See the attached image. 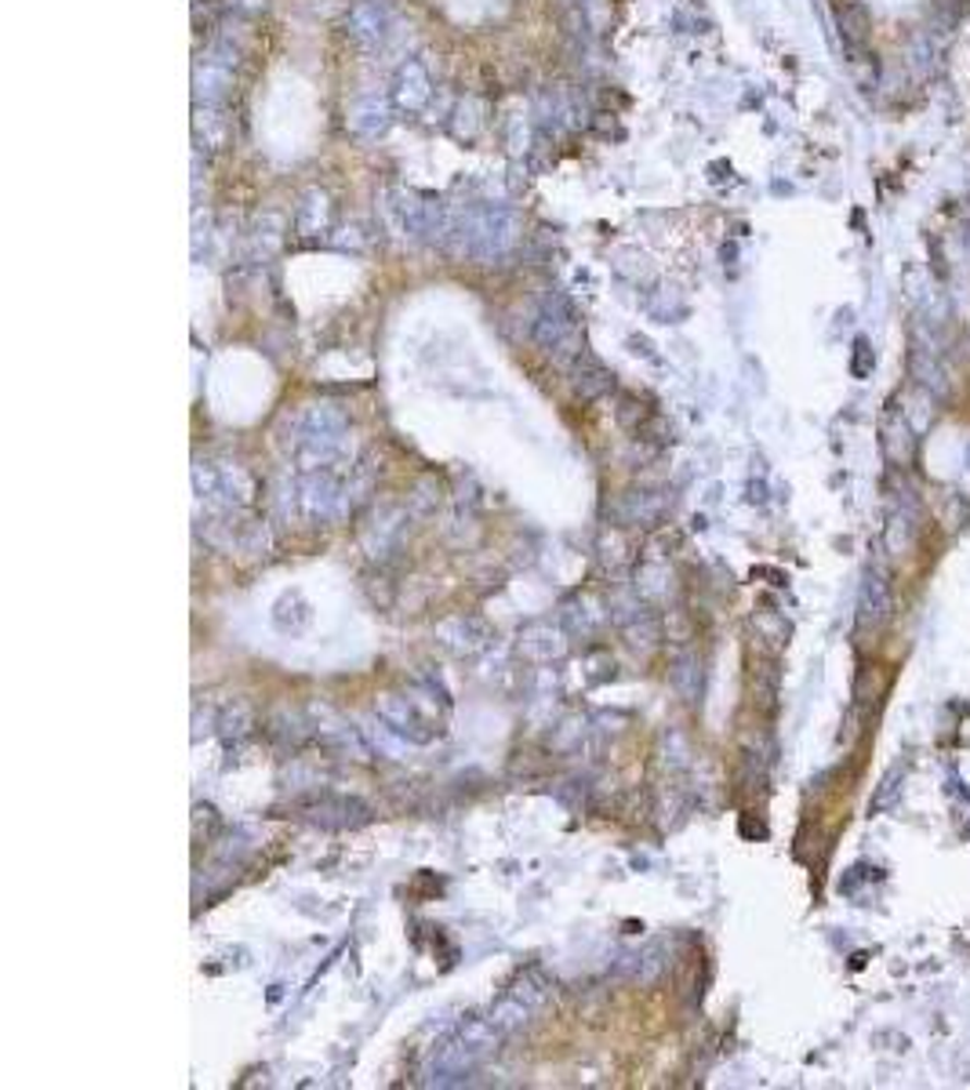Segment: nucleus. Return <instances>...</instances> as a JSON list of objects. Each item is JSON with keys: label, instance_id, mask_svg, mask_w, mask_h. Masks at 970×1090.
Here are the masks:
<instances>
[{"label": "nucleus", "instance_id": "14", "mask_svg": "<svg viewBox=\"0 0 970 1090\" xmlns=\"http://www.w3.org/2000/svg\"><path fill=\"white\" fill-rule=\"evenodd\" d=\"M392 124V98H381V95H364L349 106L345 113V131L360 142H371L378 135H386Z\"/></svg>", "mask_w": 970, "mask_h": 1090}, {"label": "nucleus", "instance_id": "13", "mask_svg": "<svg viewBox=\"0 0 970 1090\" xmlns=\"http://www.w3.org/2000/svg\"><path fill=\"white\" fill-rule=\"evenodd\" d=\"M302 814L310 818L313 825H324V828H356L371 818L367 803L349 800V796H316V800L302 803Z\"/></svg>", "mask_w": 970, "mask_h": 1090}, {"label": "nucleus", "instance_id": "2", "mask_svg": "<svg viewBox=\"0 0 970 1090\" xmlns=\"http://www.w3.org/2000/svg\"><path fill=\"white\" fill-rule=\"evenodd\" d=\"M520 240V215L509 204H469L454 211L451 222V244L458 255L476 262H495L509 255Z\"/></svg>", "mask_w": 970, "mask_h": 1090}, {"label": "nucleus", "instance_id": "16", "mask_svg": "<svg viewBox=\"0 0 970 1090\" xmlns=\"http://www.w3.org/2000/svg\"><path fill=\"white\" fill-rule=\"evenodd\" d=\"M538 124L549 131V135L571 131L582 124V106H578V98L567 92V87H549V92L538 98Z\"/></svg>", "mask_w": 970, "mask_h": 1090}, {"label": "nucleus", "instance_id": "26", "mask_svg": "<svg viewBox=\"0 0 970 1090\" xmlns=\"http://www.w3.org/2000/svg\"><path fill=\"white\" fill-rule=\"evenodd\" d=\"M528 138H531L528 120H523V117H512V120H509V153H512V157L528 153Z\"/></svg>", "mask_w": 970, "mask_h": 1090}, {"label": "nucleus", "instance_id": "1", "mask_svg": "<svg viewBox=\"0 0 970 1090\" xmlns=\"http://www.w3.org/2000/svg\"><path fill=\"white\" fill-rule=\"evenodd\" d=\"M288 455L299 473L345 469L349 422L335 408H305L288 422Z\"/></svg>", "mask_w": 970, "mask_h": 1090}, {"label": "nucleus", "instance_id": "15", "mask_svg": "<svg viewBox=\"0 0 970 1090\" xmlns=\"http://www.w3.org/2000/svg\"><path fill=\"white\" fill-rule=\"evenodd\" d=\"M909 371L916 386L931 392L934 400H948L953 382H948V371L942 364V356H937V346H926L923 338H916V346L909 349Z\"/></svg>", "mask_w": 970, "mask_h": 1090}, {"label": "nucleus", "instance_id": "22", "mask_svg": "<svg viewBox=\"0 0 970 1090\" xmlns=\"http://www.w3.org/2000/svg\"><path fill=\"white\" fill-rule=\"evenodd\" d=\"M480 131H484V106H480V98H462L458 102V113H454V135L458 138H476Z\"/></svg>", "mask_w": 970, "mask_h": 1090}, {"label": "nucleus", "instance_id": "8", "mask_svg": "<svg viewBox=\"0 0 970 1090\" xmlns=\"http://www.w3.org/2000/svg\"><path fill=\"white\" fill-rule=\"evenodd\" d=\"M545 1000H549V981H545L542 970H523V974L512 981V985L501 992V996L490 1003V1010H487V1021L495 1025V1029L501 1036H509V1032H517L523 1029L534 1014H538L545 1007Z\"/></svg>", "mask_w": 970, "mask_h": 1090}, {"label": "nucleus", "instance_id": "11", "mask_svg": "<svg viewBox=\"0 0 970 1090\" xmlns=\"http://www.w3.org/2000/svg\"><path fill=\"white\" fill-rule=\"evenodd\" d=\"M237 76L233 65L211 59V55H201L193 65V102L196 106H226L233 98Z\"/></svg>", "mask_w": 970, "mask_h": 1090}, {"label": "nucleus", "instance_id": "25", "mask_svg": "<svg viewBox=\"0 0 970 1090\" xmlns=\"http://www.w3.org/2000/svg\"><path fill=\"white\" fill-rule=\"evenodd\" d=\"M872 364H876V353H872L869 338H858V342H854V356H850V375H854V378H869L872 375Z\"/></svg>", "mask_w": 970, "mask_h": 1090}, {"label": "nucleus", "instance_id": "17", "mask_svg": "<svg viewBox=\"0 0 970 1090\" xmlns=\"http://www.w3.org/2000/svg\"><path fill=\"white\" fill-rule=\"evenodd\" d=\"M331 211H335L331 196H327L320 185H313V190H305L299 196V204H294V229H299L302 237H320L331 229Z\"/></svg>", "mask_w": 970, "mask_h": 1090}, {"label": "nucleus", "instance_id": "6", "mask_svg": "<svg viewBox=\"0 0 970 1090\" xmlns=\"http://www.w3.org/2000/svg\"><path fill=\"white\" fill-rule=\"evenodd\" d=\"M386 211L392 226L408 240H419V244H447V237H451L454 211L433 193L392 185L386 193Z\"/></svg>", "mask_w": 970, "mask_h": 1090}, {"label": "nucleus", "instance_id": "27", "mask_svg": "<svg viewBox=\"0 0 970 1090\" xmlns=\"http://www.w3.org/2000/svg\"><path fill=\"white\" fill-rule=\"evenodd\" d=\"M237 8H247V11H262L266 8V0H233Z\"/></svg>", "mask_w": 970, "mask_h": 1090}, {"label": "nucleus", "instance_id": "12", "mask_svg": "<svg viewBox=\"0 0 970 1090\" xmlns=\"http://www.w3.org/2000/svg\"><path fill=\"white\" fill-rule=\"evenodd\" d=\"M894 596L887 585V574L876 571V567H865L858 582V626L861 629H880L883 621L890 618Z\"/></svg>", "mask_w": 970, "mask_h": 1090}, {"label": "nucleus", "instance_id": "5", "mask_svg": "<svg viewBox=\"0 0 970 1090\" xmlns=\"http://www.w3.org/2000/svg\"><path fill=\"white\" fill-rule=\"evenodd\" d=\"M498 1040H501V1032L487 1018H473V1021L458 1025V1029L433 1051L429 1065H425V1079H429V1083H458V1079L473 1073V1068L495 1051Z\"/></svg>", "mask_w": 970, "mask_h": 1090}, {"label": "nucleus", "instance_id": "23", "mask_svg": "<svg viewBox=\"0 0 970 1090\" xmlns=\"http://www.w3.org/2000/svg\"><path fill=\"white\" fill-rule=\"evenodd\" d=\"M905 763H894V767L883 774V782H880V789L876 796H872V811H890L894 803H898V796H901V785H905Z\"/></svg>", "mask_w": 970, "mask_h": 1090}, {"label": "nucleus", "instance_id": "9", "mask_svg": "<svg viewBox=\"0 0 970 1090\" xmlns=\"http://www.w3.org/2000/svg\"><path fill=\"white\" fill-rule=\"evenodd\" d=\"M397 33V15L386 0H356L345 11V37L356 44L360 51H381Z\"/></svg>", "mask_w": 970, "mask_h": 1090}, {"label": "nucleus", "instance_id": "24", "mask_svg": "<svg viewBox=\"0 0 970 1090\" xmlns=\"http://www.w3.org/2000/svg\"><path fill=\"white\" fill-rule=\"evenodd\" d=\"M632 959V970L629 974L636 978V981H654L662 974V967H665V959H662V945H647L643 953L636 956H629Z\"/></svg>", "mask_w": 970, "mask_h": 1090}, {"label": "nucleus", "instance_id": "3", "mask_svg": "<svg viewBox=\"0 0 970 1090\" xmlns=\"http://www.w3.org/2000/svg\"><path fill=\"white\" fill-rule=\"evenodd\" d=\"M378 716L386 719L392 735L414 741V746H429L440 738L444 716H447V691L436 680H419L403 694H386L378 702Z\"/></svg>", "mask_w": 970, "mask_h": 1090}, {"label": "nucleus", "instance_id": "19", "mask_svg": "<svg viewBox=\"0 0 970 1090\" xmlns=\"http://www.w3.org/2000/svg\"><path fill=\"white\" fill-rule=\"evenodd\" d=\"M193 135H196V149H222L229 135H233V120H229L226 106H196Z\"/></svg>", "mask_w": 970, "mask_h": 1090}, {"label": "nucleus", "instance_id": "20", "mask_svg": "<svg viewBox=\"0 0 970 1090\" xmlns=\"http://www.w3.org/2000/svg\"><path fill=\"white\" fill-rule=\"evenodd\" d=\"M836 26H839V37L847 44V51H865V44L872 37V15L861 0H839Z\"/></svg>", "mask_w": 970, "mask_h": 1090}, {"label": "nucleus", "instance_id": "7", "mask_svg": "<svg viewBox=\"0 0 970 1090\" xmlns=\"http://www.w3.org/2000/svg\"><path fill=\"white\" fill-rule=\"evenodd\" d=\"M196 495H201L204 509L211 517L229 520L226 528L244 520V509L251 501V480L240 465L229 462H196Z\"/></svg>", "mask_w": 970, "mask_h": 1090}, {"label": "nucleus", "instance_id": "21", "mask_svg": "<svg viewBox=\"0 0 970 1090\" xmlns=\"http://www.w3.org/2000/svg\"><path fill=\"white\" fill-rule=\"evenodd\" d=\"M280 233H283V222H280V215H262L255 229H251V247H255V255H272V251L280 247Z\"/></svg>", "mask_w": 970, "mask_h": 1090}, {"label": "nucleus", "instance_id": "10", "mask_svg": "<svg viewBox=\"0 0 970 1090\" xmlns=\"http://www.w3.org/2000/svg\"><path fill=\"white\" fill-rule=\"evenodd\" d=\"M389 98H392V109H400V113H408V117H419L422 109L433 102V76L425 70L422 59H408L397 65Z\"/></svg>", "mask_w": 970, "mask_h": 1090}, {"label": "nucleus", "instance_id": "18", "mask_svg": "<svg viewBox=\"0 0 970 1090\" xmlns=\"http://www.w3.org/2000/svg\"><path fill=\"white\" fill-rule=\"evenodd\" d=\"M567 375H571V386L582 392L585 400H593V397H604V392L615 386V378H610V371L599 364V360L589 353V349H582L571 364H567Z\"/></svg>", "mask_w": 970, "mask_h": 1090}, {"label": "nucleus", "instance_id": "4", "mask_svg": "<svg viewBox=\"0 0 970 1090\" xmlns=\"http://www.w3.org/2000/svg\"><path fill=\"white\" fill-rule=\"evenodd\" d=\"M531 338L534 346L542 349L545 356H553L556 364H571V360L582 353V316H578L574 302L567 299L563 291H542L534 299V313H531Z\"/></svg>", "mask_w": 970, "mask_h": 1090}]
</instances>
